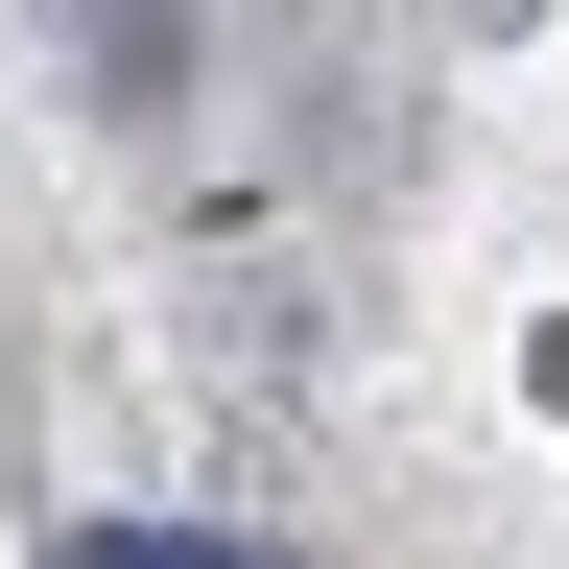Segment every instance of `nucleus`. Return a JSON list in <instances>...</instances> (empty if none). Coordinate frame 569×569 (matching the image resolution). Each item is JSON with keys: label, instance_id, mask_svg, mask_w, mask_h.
<instances>
[{"label": "nucleus", "instance_id": "1", "mask_svg": "<svg viewBox=\"0 0 569 569\" xmlns=\"http://www.w3.org/2000/svg\"><path fill=\"white\" fill-rule=\"evenodd\" d=\"M48 569H284V546H142V522H96V546H48Z\"/></svg>", "mask_w": 569, "mask_h": 569}]
</instances>
